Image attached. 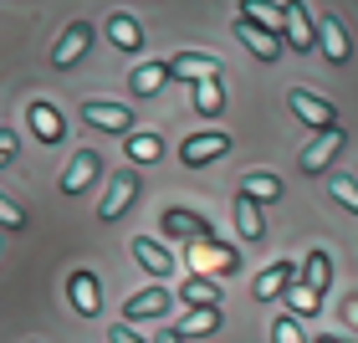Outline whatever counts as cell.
Listing matches in <instances>:
<instances>
[{
	"label": "cell",
	"instance_id": "obj_26",
	"mask_svg": "<svg viewBox=\"0 0 358 343\" xmlns=\"http://www.w3.org/2000/svg\"><path fill=\"white\" fill-rule=\"evenodd\" d=\"M189 307H220V287L205 282V276H185V292H179Z\"/></svg>",
	"mask_w": 358,
	"mask_h": 343
},
{
	"label": "cell",
	"instance_id": "obj_19",
	"mask_svg": "<svg viewBox=\"0 0 358 343\" xmlns=\"http://www.w3.org/2000/svg\"><path fill=\"white\" fill-rule=\"evenodd\" d=\"M215 328H220V307H189V313L174 323V333H179V338H194V333H215Z\"/></svg>",
	"mask_w": 358,
	"mask_h": 343
},
{
	"label": "cell",
	"instance_id": "obj_36",
	"mask_svg": "<svg viewBox=\"0 0 358 343\" xmlns=\"http://www.w3.org/2000/svg\"><path fill=\"white\" fill-rule=\"evenodd\" d=\"M317 343H343V338H317Z\"/></svg>",
	"mask_w": 358,
	"mask_h": 343
},
{
	"label": "cell",
	"instance_id": "obj_34",
	"mask_svg": "<svg viewBox=\"0 0 358 343\" xmlns=\"http://www.w3.org/2000/svg\"><path fill=\"white\" fill-rule=\"evenodd\" d=\"M108 338H113V343H149V338H138L134 328H128V323H118V328H113Z\"/></svg>",
	"mask_w": 358,
	"mask_h": 343
},
{
	"label": "cell",
	"instance_id": "obj_12",
	"mask_svg": "<svg viewBox=\"0 0 358 343\" xmlns=\"http://www.w3.org/2000/svg\"><path fill=\"white\" fill-rule=\"evenodd\" d=\"M236 36L246 41V46H251V52L262 57V62H276V57H282V36H271V31H262L256 21H246V15H236Z\"/></svg>",
	"mask_w": 358,
	"mask_h": 343
},
{
	"label": "cell",
	"instance_id": "obj_3",
	"mask_svg": "<svg viewBox=\"0 0 358 343\" xmlns=\"http://www.w3.org/2000/svg\"><path fill=\"white\" fill-rule=\"evenodd\" d=\"M220 154H231V134H194L179 144V159H185L189 169H200L210 164V159H220Z\"/></svg>",
	"mask_w": 358,
	"mask_h": 343
},
{
	"label": "cell",
	"instance_id": "obj_11",
	"mask_svg": "<svg viewBox=\"0 0 358 343\" xmlns=\"http://www.w3.org/2000/svg\"><path fill=\"white\" fill-rule=\"evenodd\" d=\"M97 174H103V159H97L92 149H83V154H77L72 164H67V174H62V195H83Z\"/></svg>",
	"mask_w": 358,
	"mask_h": 343
},
{
	"label": "cell",
	"instance_id": "obj_15",
	"mask_svg": "<svg viewBox=\"0 0 358 343\" xmlns=\"http://www.w3.org/2000/svg\"><path fill=\"white\" fill-rule=\"evenodd\" d=\"M292 276H297V261H276V267H266L262 276H256V302H271V298H287Z\"/></svg>",
	"mask_w": 358,
	"mask_h": 343
},
{
	"label": "cell",
	"instance_id": "obj_4",
	"mask_svg": "<svg viewBox=\"0 0 358 343\" xmlns=\"http://www.w3.org/2000/svg\"><path fill=\"white\" fill-rule=\"evenodd\" d=\"M343 128H333V134H317L313 144H307V149H302V159H297V164H302V174H322V169H328L333 164V159H338V149H343Z\"/></svg>",
	"mask_w": 358,
	"mask_h": 343
},
{
	"label": "cell",
	"instance_id": "obj_2",
	"mask_svg": "<svg viewBox=\"0 0 358 343\" xmlns=\"http://www.w3.org/2000/svg\"><path fill=\"white\" fill-rule=\"evenodd\" d=\"M287 103H292V113L307 123V128H317V134H333L338 128V113H333V103H322L317 92H307V88H292L287 92Z\"/></svg>",
	"mask_w": 358,
	"mask_h": 343
},
{
	"label": "cell",
	"instance_id": "obj_1",
	"mask_svg": "<svg viewBox=\"0 0 358 343\" xmlns=\"http://www.w3.org/2000/svg\"><path fill=\"white\" fill-rule=\"evenodd\" d=\"M189 267H194V276H231L236 267H241V256L231 251V246H220V241H194L189 246Z\"/></svg>",
	"mask_w": 358,
	"mask_h": 343
},
{
	"label": "cell",
	"instance_id": "obj_35",
	"mask_svg": "<svg viewBox=\"0 0 358 343\" xmlns=\"http://www.w3.org/2000/svg\"><path fill=\"white\" fill-rule=\"evenodd\" d=\"M159 343H179V333H164V338H159Z\"/></svg>",
	"mask_w": 358,
	"mask_h": 343
},
{
	"label": "cell",
	"instance_id": "obj_8",
	"mask_svg": "<svg viewBox=\"0 0 358 343\" xmlns=\"http://www.w3.org/2000/svg\"><path fill=\"white\" fill-rule=\"evenodd\" d=\"M313 26H317V46H322V57H328L333 67H343V62H348V31L338 26V15H317Z\"/></svg>",
	"mask_w": 358,
	"mask_h": 343
},
{
	"label": "cell",
	"instance_id": "obj_9",
	"mask_svg": "<svg viewBox=\"0 0 358 343\" xmlns=\"http://www.w3.org/2000/svg\"><path fill=\"white\" fill-rule=\"evenodd\" d=\"M134 195H138V174H113V185L103 195V205H97V216L103 220H118L128 205H134Z\"/></svg>",
	"mask_w": 358,
	"mask_h": 343
},
{
	"label": "cell",
	"instance_id": "obj_20",
	"mask_svg": "<svg viewBox=\"0 0 358 343\" xmlns=\"http://www.w3.org/2000/svg\"><path fill=\"white\" fill-rule=\"evenodd\" d=\"M169 83V62H143V67H134V77H128V88H134L138 97H149Z\"/></svg>",
	"mask_w": 358,
	"mask_h": 343
},
{
	"label": "cell",
	"instance_id": "obj_30",
	"mask_svg": "<svg viewBox=\"0 0 358 343\" xmlns=\"http://www.w3.org/2000/svg\"><path fill=\"white\" fill-rule=\"evenodd\" d=\"M328 185H333V200H338V205H348L353 216H358V179H353V174H333Z\"/></svg>",
	"mask_w": 358,
	"mask_h": 343
},
{
	"label": "cell",
	"instance_id": "obj_31",
	"mask_svg": "<svg viewBox=\"0 0 358 343\" xmlns=\"http://www.w3.org/2000/svg\"><path fill=\"white\" fill-rule=\"evenodd\" d=\"M271 343H307V338H302V323L292 318V313L276 318V323H271Z\"/></svg>",
	"mask_w": 358,
	"mask_h": 343
},
{
	"label": "cell",
	"instance_id": "obj_16",
	"mask_svg": "<svg viewBox=\"0 0 358 343\" xmlns=\"http://www.w3.org/2000/svg\"><path fill=\"white\" fill-rule=\"evenodd\" d=\"M164 236H174V241H210V225L200 220V216H189V210H164Z\"/></svg>",
	"mask_w": 358,
	"mask_h": 343
},
{
	"label": "cell",
	"instance_id": "obj_23",
	"mask_svg": "<svg viewBox=\"0 0 358 343\" xmlns=\"http://www.w3.org/2000/svg\"><path fill=\"white\" fill-rule=\"evenodd\" d=\"M108 36H113V46H123V52H138L143 46V31H138L134 15H108Z\"/></svg>",
	"mask_w": 358,
	"mask_h": 343
},
{
	"label": "cell",
	"instance_id": "obj_5",
	"mask_svg": "<svg viewBox=\"0 0 358 343\" xmlns=\"http://www.w3.org/2000/svg\"><path fill=\"white\" fill-rule=\"evenodd\" d=\"M67 298H72V307H77L83 318H97V313H103V287H97L92 272H72V276H67Z\"/></svg>",
	"mask_w": 358,
	"mask_h": 343
},
{
	"label": "cell",
	"instance_id": "obj_13",
	"mask_svg": "<svg viewBox=\"0 0 358 343\" xmlns=\"http://www.w3.org/2000/svg\"><path fill=\"white\" fill-rule=\"evenodd\" d=\"M26 123H31V134H36L41 144H62V134H67V123H62V113L52 103H31L26 108Z\"/></svg>",
	"mask_w": 358,
	"mask_h": 343
},
{
	"label": "cell",
	"instance_id": "obj_33",
	"mask_svg": "<svg viewBox=\"0 0 358 343\" xmlns=\"http://www.w3.org/2000/svg\"><path fill=\"white\" fill-rule=\"evenodd\" d=\"M15 149H21V144H15V134H6V128H0V169L15 159Z\"/></svg>",
	"mask_w": 358,
	"mask_h": 343
},
{
	"label": "cell",
	"instance_id": "obj_25",
	"mask_svg": "<svg viewBox=\"0 0 358 343\" xmlns=\"http://www.w3.org/2000/svg\"><path fill=\"white\" fill-rule=\"evenodd\" d=\"M123 149H128V159H134V164H154V159L164 154V144H159V134H128Z\"/></svg>",
	"mask_w": 358,
	"mask_h": 343
},
{
	"label": "cell",
	"instance_id": "obj_6",
	"mask_svg": "<svg viewBox=\"0 0 358 343\" xmlns=\"http://www.w3.org/2000/svg\"><path fill=\"white\" fill-rule=\"evenodd\" d=\"M87 46H92V26H87V21H72L67 31H62V41H57L52 62H57V67H77Z\"/></svg>",
	"mask_w": 358,
	"mask_h": 343
},
{
	"label": "cell",
	"instance_id": "obj_14",
	"mask_svg": "<svg viewBox=\"0 0 358 343\" xmlns=\"http://www.w3.org/2000/svg\"><path fill=\"white\" fill-rule=\"evenodd\" d=\"M164 313H169V292H164V287H143V292H134L128 307H123L128 323H138V318H164Z\"/></svg>",
	"mask_w": 358,
	"mask_h": 343
},
{
	"label": "cell",
	"instance_id": "obj_10",
	"mask_svg": "<svg viewBox=\"0 0 358 343\" xmlns=\"http://www.w3.org/2000/svg\"><path fill=\"white\" fill-rule=\"evenodd\" d=\"M169 77H185V83H220V62L215 57H194V52H185V57H174L169 62Z\"/></svg>",
	"mask_w": 358,
	"mask_h": 343
},
{
	"label": "cell",
	"instance_id": "obj_21",
	"mask_svg": "<svg viewBox=\"0 0 358 343\" xmlns=\"http://www.w3.org/2000/svg\"><path fill=\"white\" fill-rule=\"evenodd\" d=\"M236 231L246 236V241H262V231H266L262 205H256V200H246V195H236Z\"/></svg>",
	"mask_w": 358,
	"mask_h": 343
},
{
	"label": "cell",
	"instance_id": "obj_27",
	"mask_svg": "<svg viewBox=\"0 0 358 343\" xmlns=\"http://www.w3.org/2000/svg\"><path fill=\"white\" fill-rule=\"evenodd\" d=\"M241 15L256 21L262 31H271V36H276V26H287V6H241Z\"/></svg>",
	"mask_w": 358,
	"mask_h": 343
},
{
	"label": "cell",
	"instance_id": "obj_18",
	"mask_svg": "<svg viewBox=\"0 0 358 343\" xmlns=\"http://www.w3.org/2000/svg\"><path fill=\"white\" fill-rule=\"evenodd\" d=\"M241 195H246V200H256V205H271V200H282V179L266 174V169H251L246 185H241Z\"/></svg>",
	"mask_w": 358,
	"mask_h": 343
},
{
	"label": "cell",
	"instance_id": "obj_32",
	"mask_svg": "<svg viewBox=\"0 0 358 343\" xmlns=\"http://www.w3.org/2000/svg\"><path fill=\"white\" fill-rule=\"evenodd\" d=\"M0 225H10V231H21V225H26L21 205H15V200H6V195H0Z\"/></svg>",
	"mask_w": 358,
	"mask_h": 343
},
{
	"label": "cell",
	"instance_id": "obj_37",
	"mask_svg": "<svg viewBox=\"0 0 358 343\" xmlns=\"http://www.w3.org/2000/svg\"><path fill=\"white\" fill-rule=\"evenodd\" d=\"M31 343H36V338H31Z\"/></svg>",
	"mask_w": 358,
	"mask_h": 343
},
{
	"label": "cell",
	"instance_id": "obj_17",
	"mask_svg": "<svg viewBox=\"0 0 358 343\" xmlns=\"http://www.w3.org/2000/svg\"><path fill=\"white\" fill-rule=\"evenodd\" d=\"M128 251H134V256H138L154 276H169V272H174V256L159 246V241H149V236H134V246H128Z\"/></svg>",
	"mask_w": 358,
	"mask_h": 343
},
{
	"label": "cell",
	"instance_id": "obj_24",
	"mask_svg": "<svg viewBox=\"0 0 358 343\" xmlns=\"http://www.w3.org/2000/svg\"><path fill=\"white\" fill-rule=\"evenodd\" d=\"M328 276H333V267H328V251H307V267H302V287L307 292H328Z\"/></svg>",
	"mask_w": 358,
	"mask_h": 343
},
{
	"label": "cell",
	"instance_id": "obj_28",
	"mask_svg": "<svg viewBox=\"0 0 358 343\" xmlns=\"http://www.w3.org/2000/svg\"><path fill=\"white\" fill-rule=\"evenodd\" d=\"M287 307H292V318H313L322 307V298H317V292H307V287H287Z\"/></svg>",
	"mask_w": 358,
	"mask_h": 343
},
{
	"label": "cell",
	"instance_id": "obj_29",
	"mask_svg": "<svg viewBox=\"0 0 358 343\" xmlns=\"http://www.w3.org/2000/svg\"><path fill=\"white\" fill-rule=\"evenodd\" d=\"M194 108H200L205 118H215V113L225 108V92H220V83H200V88H194Z\"/></svg>",
	"mask_w": 358,
	"mask_h": 343
},
{
	"label": "cell",
	"instance_id": "obj_22",
	"mask_svg": "<svg viewBox=\"0 0 358 343\" xmlns=\"http://www.w3.org/2000/svg\"><path fill=\"white\" fill-rule=\"evenodd\" d=\"M287 41L297 46V52H307V46L317 41V26L307 21V10H302V6H287Z\"/></svg>",
	"mask_w": 358,
	"mask_h": 343
},
{
	"label": "cell",
	"instance_id": "obj_7",
	"mask_svg": "<svg viewBox=\"0 0 358 343\" xmlns=\"http://www.w3.org/2000/svg\"><path fill=\"white\" fill-rule=\"evenodd\" d=\"M83 118L92 128H103V134H134V113H128L123 103H87Z\"/></svg>",
	"mask_w": 358,
	"mask_h": 343
}]
</instances>
